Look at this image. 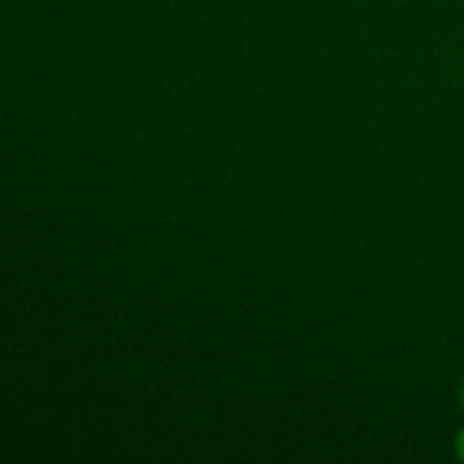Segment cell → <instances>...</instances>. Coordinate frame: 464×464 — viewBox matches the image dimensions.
<instances>
[{
	"label": "cell",
	"mask_w": 464,
	"mask_h": 464,
	"mask_svg": "<svg viewBox=\"0 0 464 464\" xmlns=\"http://www.w3.org/2000/svg\"><path fill=\"white\" fill-rule=\"evenodd\" d=\"M456 456L464 462V429L456 435Z\"/></svg>",
	"instance_id": "1"
},
{
	"label": "cell",
	"mask_w": 464,
	"mask_h": 464,
	"mask_svg": "<svg viewBox=\"0 0 464 464\" xmlns=\"http://www.w3.org/2000/svg\"><path fill=\"white\" fill-rule=\"evenodd\" d=\"M460 399H462V406H464V383H462V390H460Z\"/></svg>",
	"instance_id": "2"
}]
</instances>
